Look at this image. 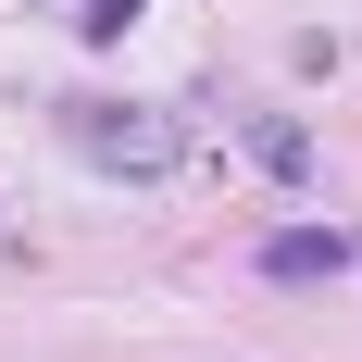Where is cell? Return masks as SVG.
Instances as JSON below:
<instances>
[{"mask_svg": "<svg viewBox=\"0 0 362 362\" xmlns=\"http://www.w3.org/2000/svg\"><path fill=\"white\" fill-rule=\"evenodd\" d=\"M63 138L88 150L100 175H175V163H187V125H175V112H150V100H75Z\"/></svg>", "mask_w": 362, "mask_h": 362, "instance_id": "1", "label": "cell"}, {"mask_svg": "<svg viewBox=\"0 0 362 362\" xmlns=\"http://www.w3.org/2000/svg\"><path fill=\"white\" fill-rule=\"evenodd\" d=\"M350 262V238H325V225H288L275 250H262V275H288V288H313V275H337Z\"/></svg>", "mask_w": 362, "mask_h": 362, "instance_id": "2", "label": "cell"}, {"mask_svg": "<svg viewBox=\"0 0 362 362\" xmlns=\"http://www.w3.org/2000/svg\"><path fill=\"white\" fill-rule=\"evenodd\" d=\"M250 150H262V163H275V175H313V138H300V125H275V112H262V125H250Z\"/></svg>", "mask_w": 362, "mask_h": 362, "instance_id": "3", "label": "cell"}]
</instances>
